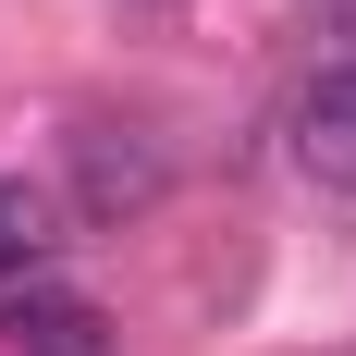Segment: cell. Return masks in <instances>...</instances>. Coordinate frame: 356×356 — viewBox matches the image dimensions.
<instances>
[{"mask_svg": "<svg viewBox=\"0 0 356 356\" xmlns=\"http://www.w3.org/2000/svg\"><path fill=\"white\" fill-rule=\"evenodd\" d=\"M160 147L136 136V123H74V209L86 221H136V209H160Z\"/></svg>", "mask_w": 356, "mask_h": 356, "instance_id": "cell-1", "label": "cell"}, {"mask_svg": "<svg viewBox=\"0 0 356 356\" xmlns=\"http://www.w3.org/2000/svg\"><path fill=\"white\" fill-rule=\"evenodd\" d=\"M0 356H111V307L74 295L62 270H37L0 295Z\"/></svg>", "mask_w": 356, "mask_h": 356, "instance_id": "cell-2", "label": "cell"}, {"mask_svg": "<svg viewBox=\"0 0 356 356\" xmlns=\"http://www.w3.org/2000/svg\"><path fill=\"white\" fill-rule=\"evenodd\" d=\"M295 172L307 184H356V62L295 86Z\"/></svg>", "mask_w": 356, "mask_h": 356, "instance_id": "cell-3", "label": "cell"}, {"mask_svg": "<svg viewBox=\"0 0 356 356\" xmlns=\"http://www.w3.org/2000/svg\"><path fill=\"white\" fill-rule=\"evenodd\" d=\"M49 258H62V234H49V197L0 172V295H13V283H37Z\"/></svg>", "mask_w": 356, "mask_h": 356, "instance_id": "cell-4", "label": "cell"}]
</instances>
